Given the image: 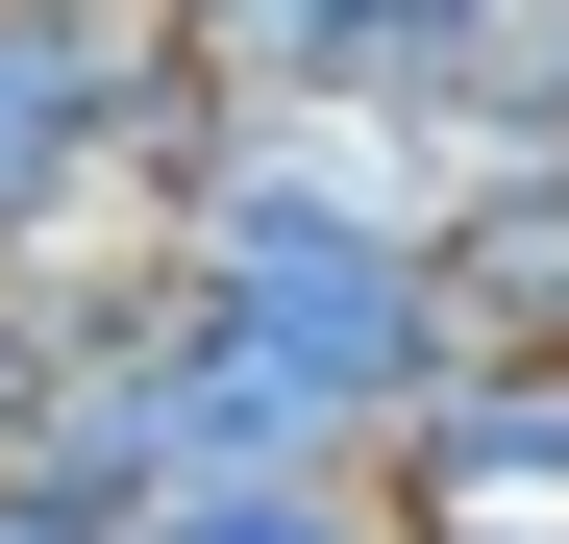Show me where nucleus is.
<instances>
[{"mask_svg":"<svg viewBox=\"0 0 569 544\" xmlns=\"http://www.w3.org/2000/svg\"><path fill=\"white\" fill-rule=\"evenodd\" d=\"M124 74H149V0H0V248L124 223Z\"/></svg>","mask_w":569,"mask_h":544,"instance_id":"1","label":"nucleus"},{"mask_svg":"<svg viewBox=\"0 0 569 544\" xmlns=\"http://www.w3.org/2000/svg\"><path fill=\"white\" fill-rule=\"evenodd\" d=\"M371 495L397 520H545L569 544V372L545 346H446V372L371 421Z\"/></svg>","mask_w":569,"mask_h":544,"instance_id":"2","label":"nucleus"},{"mask_svg":"<svg viewBox=\"0 0 569 544\" xmlns=\"http://www.w3.org/2000/svg\"><path fill=\"white\" fill-rule=\"evenodd\" d=\"M421 272H446V346H545L569 372V149H446Z\"/></svg>","mask_w":569,"mask_h":544,"instance_id":"3","label":"nucleus"},{"mask_svg":"<svg viewBox=\"0 0 569 544\" xmlns=\"http://www.w3.org/2000/svg\"><path fill=\"white\" fill-rule=\"evenodd\" d=\"M124 544H397V495H371L347 445H322V471H173Z\"/></svg>","mask_w":569,"mask_h":544,"instance_id":"4","label":"nucleus"},{"mask_svg":"<svg viewBox=\"0 0 569 544\" xmlns=\"http://www.w3.org/2000/svg\"><path fill=\"white\" fill-rule=\"evenodd\" d=\"M496 26H520V0H347V100H397V124H421Z\"/></svg>","mask_w":569,"mask_h":544,"instance_id":"5","label":"nucleus"},{"mask_svg":"<svg viewBox=\"0 0 569 544\" xmlns=\"http://www.w3.org/2000/svg\"><path fill=\"white\" fill-rule=\"evenodd\" d=\"M0 544H124V520H74V495H26V471H0Z\"/></svg>","mask_w":569,"mask_h":544,"instance_id":"6","label":"nucleus"},{"mask_svg":"<svg viewBox=\"0 0 569 544\" xmlns=\"http://www.w3.org/2000/svg\"><path fill=\"white\" fill-rule=\"evenodd\" d=\"M397 544H545V520H397Z\"/></svg>","mask_w":569,"mask_h":544,"instance_id":"7","label":"nucleus"}]
</instances>
